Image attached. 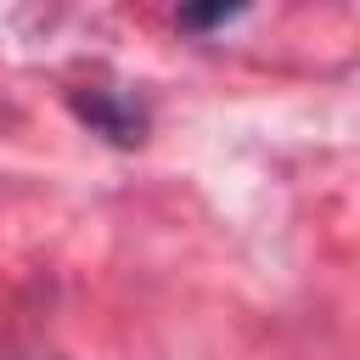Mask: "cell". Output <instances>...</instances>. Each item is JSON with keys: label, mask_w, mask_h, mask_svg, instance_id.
<instances>
[{"label": "cell", "mask_w": 360, "mask_h": 360, "mask_svg": "<svg viewBox=\"0 0 360 360\" xmlns=\"http://www.w3.org/2000/svg\"><path fill=\"white\" fill-rule=\"evenodd\" d=\"M73 107H79V118H90L101 135H112V141H141V107H129V101H118V96H107V90H90V96H79Z\"/></svg>", "instance_id": "1"}, {"label": "cell", "mask_w": 360, "mask_h": 360, "mask_svg": "<svg viewBox=\"0 0 360 360\" xmlns=\"http://www.w3.org/2000/svg\"><path fill=\"white\" fill-rule=\"evenodd\" d=\"M242 6H248V0H180V6H174V22H180L186 34H214V28H225Z\"/></svg>", "instance_id": "2"}]
</instances>
